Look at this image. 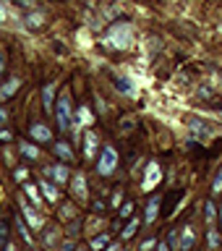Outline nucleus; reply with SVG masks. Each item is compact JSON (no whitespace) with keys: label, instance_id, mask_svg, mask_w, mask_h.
Returning a JSON list of instances; mask_svg holds the SVG:
<instances>
[{"label":"nucleus","instance_id":"nucleus-1","mask_svg":"<svg viewBox=\"0 0 222 251\" xmlns=\"http://www.w3.org/2000/svg\"><path fill=\"white\" fill-rule=\"evenodd\" d=\"M105 42L110 47H115V50H128L133 45V26L131 24H115V26L107 31Z\"/></svg>","mask_w":222,"mask_h":251},{"label":"nucleus","instance_id":"nucleus-2","mask_svg":"<svg viewBox=\"0 0 222 251\" xmlns=\"http://www.w3.org/2000/svg\"><path fill=\"white\" fill-rule=\"evenodd\" d=\"M55 118H58V128L60 131H68L71 128V94L68 92H63L60 94V100H58V105H55Z\"/></svg>","mask_w":222,"mask_h":251},{"label":"nucleus","instance_id":"nucleus-3","mask_svg":"<svg viewBox=\"0 0 222 251\" xmlns=\"http://www.w3.org/2000/svg\"><path fill=\"white\" fill-rule=\"evenodd\" d=\"M160 178H162V168L157 162H149L147 173H144V180H141V191H152V188L160 183Z\"/></svg>","mask_w":222,"mask_h":251},{"label":"nucleus","instance_id":"nucleus-4","mask_svg":"<svg viewBox=\"0 0 222 251\" xmlns=\"http://www.w3.org/2000/svg\"><path fill=\"white\" fill-rule=\"evenodd\" d=\"M115 168H118L115 149L113 147H105V149H102V154H99V173H102V176H110Z\"/></svg>","mask_w":222,"mask_h":251},{"label":"nucleus","instance_id":"nucleus-5","mask_svg":"<svg viewBox=\"0 0 222 251\" xmlns=\"http://www.w3.org/2000/svg\"><path fill=\"white\" fill-rule=\"evenodd\" d=\"M21 209H24V220H26V225H29V227H34V230H39V227L45 225V220L39 217L37 212H34V207H29L26 201H21Z\"/></svg>","mask_w":222,"mask_h":251},{"label":"nucleus","instance_id":"nucleus-6","mask_svg":"<svg viewBox=\"0 0 222 251\" xmlns=\"http://www.w3.org/2000/svg\"><path fill=\"white\" fill-rule=\"evenodd\" d=\"M71 191H74V196L78 201L86 199V178H84V173H76L74 176V180H71Z\"/></svg>","mask_w":222,"mask_h":251},{"label":"nucleus","instance_id":"nucleus-7","mask_svg":"<svg viewBox=\"0 0 222 251\" xmlns=\"http://www.w3.org/2000/svg\"><path fill=\"white\" fill-rule=\"evenodd\" d=\"M115 86H118V92H123V94H125V97H136V94H139V89L133 86V81H131L128 76H118Z\"/></svg>","mask_w":222,"mask_h":251},{"label":"nucleus","instance_id":"nucleus-8","mask_svg":"<svg viewBox=\"0 0 222 251\" xmlns=\"http://www.w3.org/2000/svg\"><path fill=\"white\" fill-rule=\"evenodd\" d=\"M194 241H196L194 227H183V233H180V238H178V249L180 251H188V249L194 246Z\"/></svg>","mask_w":222,"mask_h":251},{"label":"nucleus","instance_id":"nucleus-9","mask_svg":"<svg viewBox=\"0 0 222 251\" xmlns=\"http://www.w3.org/2000/svg\"><path fill=\"white\" fill-rule=\"evenodd\" d=\"M31 136H34L37 141H50V139H52V133H50V128H47V126L34 123V126H31Z\"/></svg>","mask_w":222,"mask_h":251},{"label":"nucleus","instance_id":"nucleus-10","mask_svg":"<svg viewBox=\"0 0 222 251\" xmlns=\"http://www.w3.org/2000/svg\"><path fill=\"white\" fill-rule=\"evenodd\" d=\"M47 176H52L55 183H66V180H68V168L55 165V168H47Z\"/></svg>","mask_w":222,"mask_h":251},{"label":"nucleus","instance_id":"nucleus-11","mask_svg":"<svg viewBox=\"0 0 222 251\" xmlns=\"http://www.w3.org/2000/svg\"><path fill=\"white\" fill-rule=\"evenodd\" d=\"M39 188H42V196L47 201H58V188L52 183H47V180H39Z\"/></svg>","mask_w":222,"mask_h":251},{"label":"nucleus","instance_id":"nucleus-12","mask_svg":"<svg viewBox=\"0 0 222 251\" xmlns=\"http://www.w3.org/2000/svg\"><path fill=\"white\" fill-rule=\"evenodd\" d=\"M84 144H86L84 147V154L86 157H94V152H97V133L89 131V133H86V139H84Z\"/></svg>","mask_w":222,"mask_h":251},{"label":"nucleus","instance_id":"nucleus-13","mask_svg":"<svg viewBox=\"0 0 222 251\" xmlns=\"http://www.w3.org/2000/svg\"><path fill=\"white\" fill-rule=\"evenodd\" d=\"M52 97H55V84H47L45 92H42V102H45L47 113H52Z\"/></svg>","mask_w":222,"mask_h":251},{"label":"nucleus","instance_id":"nucleus-14","mask_svg":"<svg viewBox=\"0 0 222 251\" xmlns=\"http://www.w3.org/2000/svg\"><path fill=\"white\" fill-rule=\"evenodd\" d=\"M19 86H21V81H19V78H11L8 84H3V86H0V97H11V94H16V92H19Z\"/></svg>","mask_w":222,"mask_h":251},{"label":"nucleus","instance_id":"nucleus-15","mask_svg":"<svg viewBox=\"0 0 222 251\" xmlns=\"http://www.w3.org/2000/svg\"><path fill=\"white\" fill-rule=\"evenodd\" d=\"M42 24H45V16H42V13H37V11H34V13H29V16H26V26H29V29H39Z\"/></svg>","mask_w":222,"mask_h":251},{"label":"nucleus","instance_id":"nucleus-16","mask_svg":"<svg viewBox=\"0 0 222 251\" xmlns=\"http://www.w3.org/2000/svg\"><path fill=\"white\" fill-rule=\"evenodd\" d=\"M157 207H160V199H152V201H149L147 204V223H154V220H157Z\"/></svg>","mask_w":222,"mask_h":251},{"label":"nucleus","instance_id":"nucleus-17","mask_svg":"<svg viewBox=\"0 0 222 251\" xmlns=\"http://www.w3.org/2000/svg\"><path fill=\"white\" fill-rule=\"evenodd\" d=\"M55 152H58L60 160H74V152H71L68 144H63V141H60V144H55Z\"/></svg>","mask_w":222,"mask_h":251},{"label":"nucleus","instance_id":"nucleus-18","mask_svg":"<svg viewBox=\"0 0 222 251\" xmlns=\"http://www.w3.org/2000/svg\"><path fill=\"white\" fill-rule=\"evenodd\" d=\"M21 154H24V157H29V160H37V157H39V149L24 141V144H21Z\"/></svg>","mask_w":222,"mask_h":251},{"label":"nucleus","instance_id":"nucleus-19","mask_svg":"<svg viewBox=\"0 0 222 251\" xmlns=\"http://www.w3.org/2000/svg\"><path fill=\"white\" fill-rule=\"evenodd\" d=\"M16 225H19V230H21V235H24V241H26V243H34V238H31V233H29V227H26V223H24L21 217L16 220Z\"/></svg>","mask_w":222,"mask_h":251},{"label":"nucleus","instance_id":"nucleus-20","mask_svg":"<svg viewBox=\"0 0 222 251\" xmlns=\"http://www.w3.org/2000/svg\"><path fill=\"white\" fill-rule=\"evenodd\" d=\"M215 217H217V207L212 201H207V223H209V230L215 227Z\"/></svg>","mask_w":222,"mask_h":251},{"label":"nucleus","instance_id":"nucleus-21","mask_svg":"<svg viewBox=\"0 0 222 251\" xmlns=\"http://www.w3.org/2000/svg\"><path fill=\"white\" fill-rule=\"evenodd\" d=\"M191 128H194L196 136H201V139H207V136H209V128H204V123H199V121H194V123H191Z\"/></svg>","mask_w":222,"mask_h":251},{"label":"nucleus","instance_id":"nucleus-22","mask_svg":"<svg viewBox=\"0 0 222 251\" xmlns=\"http://www.w3.org/2000/svg\"><path fill=\"white\" fill-rule=\"evenodd\" d=\"M78 123H81V126H89V123H92L89 107H81V110H78Z\"/></svg>","mask_w":222,"mask_h":251},{"label":"nucleus","instance_id":"nucleus-23","mask_svg":"<svg viewBox=\"0 0 222 251\" xmlns=\"http://www.w3.org/2000/svg\"><path fill=\"white\" fill-rule=\"evenodd\" d=\"M89 246H92L94 251L105 249V246H107V235H97V238H92V243H89Z\"/></svg>","mask_w":222,"mask_h":251},{"label":"nucleus","instance_id":"nucleus-24","mask_svg":"<svg viewBox=\"0 0 222 251\" xmlns=\"http://www.w3.org/2000/svg\"><path fill=\"white\" fill-rule=\"evenodd\" d=\"M24 188H26V196H29V199L34 201V204H39V191H37V186H34V183H26Z\"/></svg>","mask_w":222,"mask_h":251},{"label":"nucleus","instance_id":"nucleus-25","mask_svg":"<svg viewBox=\"0 0 222 251\" xmlns=\"http://www.w3.org/2000/svg\"><path fill=\"white\" fill-rule=\"evenodd\" d=\"M136 227H139V220H136V217H133V220H131V223H128V225H125V230H123V238H131V235H133V230H136Z\"/></svg>","mask_w":222,"mask_h":251},{"label":"nucleus","instance_id":"nucleus-26","mask_svg":"<svg viewBox=\"0 0 222 251\" xmlns=\"http://www.w3.org/2000/svg\"><path fill=\"white\" fill-rule=\"evenodd\" d=\"M209 246H212V249H217V246H220V235H217L215 227L209 230Z\"/></svg>","mask_w":222,"mask_h":251},{"label":"nucleus","instance_id":"nucleus-27","mask_svg":"<svg viewBox=\"0 0 222 251\" xmlns=\"http://www.w3.org/2000/svg\"><path fill=\"white\" fill-rule=\"evenodd\" d=\"M212 191H215V194H220V191H222V168H220V173H217L215 183H212Z\"/></svg>","mask_w":222,"mask_h":251},{"label":"nucleus","instance_id":"nucleus-28","mask_svg":"<svg viewBox=\"0 0 222 251\" xmlns=\"http://www.w3.org/2000/svg\"><path fill=\"white\" fill-rule=\"evenodd\" d=\"M5 21H8V8L0 3V24H5Z\"/></svg>","mask_w":222,"mask_h":251},{"label":"nucleus","instance_id":"nucleus-29","mask_svg":"<svg viewBox=\"0 0 222 251\" xmlns=\"http://www.w3.org/2000/svg\"><path fill=\"white\" fill-rule=\"evenodd\" d=\"M131 209H133V204H123L121 215H123V217H128V215H131Z\"/></svg>","mask_w":222,"mask_h":251},{"label":"nucleus","instance_id":"nucleus-30","mask_svg":"<svg viewBox=\"0 0 222 251\" xmlns=\"http://www.w3.org/2000/svg\"><path fill=\"white\" fill-rule=\"evenodd\" d=\"M152 246H157V241H144V243H141V251H149Z\"/></svg>","mask_w":222,"mask_h":251},{"label":"nucleus","instance_id":"nucleus-31","mask_svg":"<svg viewBox=\"0 0 222 251\" xmlns=\"http://www.w3.org/2000/svg\"><path fill=\"white\" fill-rule=\"evenodd\" d=\"M8 121V110H3V107H0V126H3Z\"/></svg>","mask_w":222,"mask_h":251},{"label":"nucleus","instance_id":"nucleus-32","mask_svg":"<svg viewBox=\"0 0 222 251\" xmlns=\"http://www.w3.org/2000/svg\"><path fill=\"white\" fill-rule=\"evenodd\" d=\"M3 71H5V58H3V52H0V76H3Z\"/></svg>","mask_w":222,"mask_h":251},{"label":"nucleus","instance_id":"nucleus-33","mask_svg":"<svg viewBox=\"0 0 222 251\" xmlns=\"http://www.w3.org/2000/svg\"><path fill=\"white\" fill-rule=\"evenodd\" d=\"M71 249H74V243H71V241H68V243H66V246H63V251H71Z\"/></svg>","mask_w":222,"mask_h":251},{"label":"nucleus","instance_id":"nucleus-34","mask_svg":"<svg viewBox=\"0 0 222 251\" xmlns=\"http://www.w3.org/2000/svg\"><path fill=\"white\" fill-rule=\"evenodd\" d=\"M160 251H170V249H168V243H160Z\"/></svg>","mask_w":222,"mask_h":251},{"label":"nucleus","instance_id":"nucleus-35","mask_svg":"<svg viewBox=\"0 0 222 251\" xmlns=\"http://www.w3.org/2000/svg\"><path fill=\"white\" fill-rule=\"evenodd\" d=\"M107 251H121V249H118V246H107Z\"/></svg>","mask_w":222,"mask_h":251},{"label":"nucleus","instance_id":"nucleus-36","mask_svg":"<svg viewBox=\"0 0 222 251\" xmlns=\"http://www.w3.org/2000/svg\"><path fill=\"white\" fill-rule=\"evenodd\" d=\"M5 251H19V249H16V246H8V249H5Z\"/></svg>","mask_w":222,"mask_h":251},{"label":"nucleus","instance_id":"nucleus-37","mask_svg":"<svg viewBox=\"0 0 222 251\" xmlns=\"http://www.w3.org/2000/svg\"><path fill=\"white\" fill-rule=\"evenodd\" d=\"M220 223H222V209H220Z\"/></svg>","mask_w":222,"mask_h":251}]
</instances>
